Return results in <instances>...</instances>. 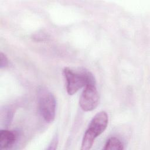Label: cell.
Wrapping results in <instances>:
<instances>
[{
    "instance_id": "6da1fadb",
    "label": "cell",
    "mask_w": 150,
    "mask_h": 150,
    "mask_svg": "<svg viewBox=\"0 0 150 150\" xmlns=\"http://www.w3.org/2000/svg\"><path fill=\"white\" fill-rule=\"evenodd\" d=\"M63 74L66 80V90L69 95L75 94L87 84H96L93 75L87 70L83 69L80 72H76L69 67H65Z\"/></svg>"
},
{
    "instance_id": "7a4b0ae2",
    "label": "cell",
    "mask_w": 150,
    "mask_h": 150,
    "mask_svg": "<svg viewBox=\"0 0 150 150\" xmlns=\"http://www.w3.org/2000/svg\"><path fill=\"white\" fill-rule=\"evenodd\" d=\"M108 122V117L106 112L101 111L96 114L85 132L82 139L81 149H90L96 138L105 131Z\"/></svg>"
},
{
    "instance_id": "3957f363",
    "label": "cell",
    "mask_w": 150,
    "mask_h": 150,
    "mask_svg": "<svg viewBox=\"0 0 150 150\" xmlns=\"http://www.w3.org/2000/svg\"><path fill=\"white\" fill-rule=\"evenodd\" d=\"M38 102L41 115L47 122H52L56 114V99L46 88L40 87L38 90Z\"/></svg>"
},
{
    "instance_id": "277c9868",
    "label": "cell",
    "mask_w": 150,
    "mask_h": 150,
    "mask_svg": "<svg viewBox=\"0 0 150 150\" xmlns=\"http://www.w3.org/2000/svg\"><path fill=\"white\" fill-rule=\"evenodd\" d=\"M98 104V94L96 84H89L85 86L80 98L79 104L84 111L94 110Z\"/></svg>"
},
{
    "instance_id": "5b68a950",
    "label": "cell",
    "mask_w": 150,
    "mask_h": 150,
    "mask_svg": "<svg viewBox=\"0 0 150 150\" xmlns=\"http://www.w3.org/2000/svg\"><path fill=\"white\" fill-rule=\"evenodd\" d=\"M18 134L15 131L2 129L0 131V148H11L16 142Z\"/></svg>"
},
{
    "instance_id": "8992f818",
    "label": "cell",
    "mask_w": 150,
    "mask_h": 150,
    "mask_svg": "<svg viewBox=\"0 0 150 150\" xmlns=\"http://www.w3.org/2000/svg\"><path fill=\"white\" fill-rule=\"evenodd\" d=\"M124 149L122 142L116 137H111L106 142L103 149L104 150H121Z\"/></svg>"
},
{
    "instance_id": "52a82bcc",
    "label": "cell",
    "mask_w": 150,
    "mask_h": 150,
    "mask_svg": "<svg viewBox=\"0 0 150 150\" xmlns=\"http://www.w3.org/2000/svg\"><path fill=\"white\" fill-rule=\"evenodd\" d=\"M4 112H5L4 114L2 112L1 116H4L5 117V120L4 121L5 122V125H8L11 121V120L12 118V113L10 110L7 108L5 109Z\"/></svg>"
},
{
    "instance_id": "ba28073f",
    "label": "cell",
    "mask_w": 150,
    "mask_h": 150,
    "mask_svg": "<svg viewBox=\"0 0 150 150\" xmlns=\"http://www.w3.org/2000/svg\"><path fill=\"white\" fill-rule=\"evenodd\" d=\"M8 65V59L6 55L2 52L0 54V67L1 69L5 68Z\"/></svg>"
},
{
    "instance_id": "9c48e42d",
    "label": "cell",
    "mask_w": 150,
    "mask_h": 150,
    "mask_svg": "<svg viewBox=\"0 0 150 150\" xmlns=\"http://www.w3.org/2000/svg\"><path fill=\"white\" fill-rule=\"evenodd\" d=\"M57 144V138L55 137L52 141V142L50 144L49 147L47 148V149H55L56 148Z\"/></svg>"
},
{
    "instance_id": "30bf717a",
    "label": "cell",
    "mask_w": 150,
    "mask_h": 150,
    "mask_svg": "<svg viewBox=\"0 0 150 150\" xmlns=\"http://www.w3.org/2000/svg\"><path fill=\"white\" fill-rule=\"evenodd\" d=\"M42 33H40L39 35H35V36H34V38L36 39V40H38V41L44 40L45 39H46L47 36L45 35H44V34L42 36Z\"/></svg>"
}]
</instances>
